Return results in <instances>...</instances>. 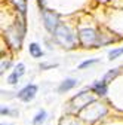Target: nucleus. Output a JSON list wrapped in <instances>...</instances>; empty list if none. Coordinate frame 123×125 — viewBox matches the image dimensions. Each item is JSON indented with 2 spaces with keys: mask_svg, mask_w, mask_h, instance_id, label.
Returning a JSON list of instances; mask_svg holds the SVG:
<instances>
[{
  "mask_svg": "<svg viewBox=\"0 0 123 125\" xmlns=\"http://www.w3.org/2000/svg\"><path fill=\"white\" fill-rule=\"evenodd\" d=\"M25 28H27L25 18H18L12 27L6 28V31H5V37H6L8 45L10 48H13L15 51L21 49V45H22V40L25 36Z\"/></svg>",
  "mask_w": 123,
  "mask_h": 125,
  "instance_id": "nucleus-1",
  "label": "nucleus"
},
{
  "mask_svg": "<svg viewBox=\"0 0 123 125\" xmlns=\"http://www.w3.org/2000/svg\"><path fill=\"white\" fill-rule=\"evenodd\" d=\"M53 36H55L56 42L61 46H64V48H74L76 42H79V37L74 34V31L64 22H61L58 25V28L55 30Z\"/></svg>",
  "mask_w": 123,
  "mask_h": 125,
  "instance_id": "nucleus-2",
  "label": "nucleus"
},
{
  "mask_svg": "<svg viewBox=\"0 0 123 125\" xmlns=\"http://www.w3.org/2000/svg\"><path fill=\"white\" fill-rule=\"evenodd\" d=\"M99 36L94 28H80L79 30V43L82 46H86V48H92V46H99Z\"/></svg>",
  "mask_w": 123,
  "mask_h": 125,
  "instance_id": "nucleus-3",
  "label": "nucleus"
},
{
  "mask_svg": "<svg viewBox=\"0 0 123 125\" xmlns=\"http://www.w3.org/2000/svg\"><path fill=\"white\" fill-rule=\"evenodd\" d=\"M42 20H43L44 28L48 30L49 33H52V34L55 33V30L61 24V21H59V13L56 10H52V9H48V8H46L44 10H42Z\"/></svg>",
  "mask_w": 123,
  "mask_h": 125,
  "instance_id": "nucleus-4",
  "label": "nucleus"
},
{
  "mask_svg": "<svg viewBox=\"0 0 123 125\" xmlns=\"http://www.w3.org/2000/svg\"><path fill=\"white\" fill-rule=\"evenodd\" d=\"M36 94H37V85L34 83H28L27 86H24L19 92H18V98L24 103H30L31 100H34L36 97Z\"/></svg>",
  "mask_w": 123,
  "mask_h": 125,
  "instance_id": "nucleus-5",
  "label": "nucleus"
},
{
  "mask_svg": "<svg viewBox=\"0 0 123 125\" xmlns=\"http://www.w3.org/2000/svg\"><path fill=\"white\" fill-rule=\"evenodd\" d=\"M24 73H25V64L24 62H18V64L13 67L12 73L8 76V83H10V85L18 83V81L24 76Z\"/></svg>",
  "mask_w": 123,
  "mask_h": 125,
  "instance_id": "nucleus-6",
  "label": "nucleus"
},
{
  "mask_svg": "<svg viewBox=\"0 0 123 125\" xmlns=\"http://www.w3.org/2000/svg\"><path fill=\"white\" fill-rule=\"evenodd\" d=\"M9 2L12 3V6L15 8V10L19 13L21 18L27 17V0H9Z\"/></svg>",
  "mask_w": 123,
  "mask_h": 125,
  "instance_id": "nucleus-7",
  "label": "nucleus"
},
{
  "mask_svg": "<svg viewBox=\"0 0 123 125\" xmlns=\"http://www.w3.org/2000/svg\"><path fill=\"white\" fill-rule=\"evenodd\" d=\"M90 91H94L97 95H99V97H104L107 94V91H108V86H107V83L104 81H98V82H95L94 85L90 86Z\"/></svg>",
  "mask_w": 123,
  "mask_h": 125,
  "instance_id": "nucleus-8",
  "label": "nucleus"
},
{
  "mask_svg": "<svg viewBox=\"0 0 123 125\" xmlns=\"http://www.w3.org/2000/svg\"><path fill=\"white\" fill-rule=\"evenodd\" d=\"M76 85H77V81H76V79H71V77H68V79H64L62 82H61V85L58 86V91H59V92H67V91L73 89Z\"/></svg>",
  "mask_w": 123,
  "mask_h": 125,
  "instance_id": "nucleus-9",
  "label": "nucleus"
},
{
  "mask_svg": "<svg viewBox=\"0 0 123 125\" xmlns=\"http://www.w3.org/2000/svg\"><path fill=\"white\" fill-rule=\"evenodd\" d=\"M28 52H30V55H31L33 58H42V57H43V49H42V46H40L39 43H36V42H33V43L28 45Z\"/></svg>",
  "mask_w": 123,
  "mask_h": 125,
  "instance_id": "nucleus-10",
  "label": "nucleus"
},
{
  "mask_svg": "<svg viewBox=\"0 0 123 125\" xmlns=\"http://www.w3.org/2000/svg\"><path fill=\"white\" fill-rule=\"evenodd\" d=\"M119 74V69H111V70H108V72H107L105 74H104V77H102V81L107 83V85H108L110 82H113V79H114V77Z\"/></svg>",
  "mask_w": 123,
  "mask_h": 125,
  "instance_id": "nucleus-11",
  "label": "nucleus"
},
{
  "mask_svg": "<svg viewBox=\"0 0 123 125\" xmlns=\"http://www.w3.org/2000/svg\"><path fill=\"white\" fill-rule=\"evenodd\" d=\"M46 121V110H39L37 112V115L33 118V125H40V124H43Z\"/></svg>",
  "mask_w": 123,
  "mask_h": 125,
  "instance_id": "nucleus-12",
  "label": "nucleus"
},
{
  "mask_svg": "<svg viewBox=\"0 0 123 125\" xmlns=\"http://www.w3.org/2000/svg\"><path fill=\"white\" fill-rule=\"evenodd\" d=\"M122 54H123V48L113 49V51H110V52H108V60H116V58H119Z\"/></svg>",
  "mask_w": 123,
  "mask_h": 125,
  "instance_id": "nucleus-13",
  "label": "nucleus"
},
{
  "mask_svg": "<svg viewBox=\"0 0 123 125\" xmlns=\"http://www.w3.org/2000/svg\"><path fill=\"white\" fill-rule=\"evenodd\" d=\"M12 66V61L10 60H2V62H0V73H5V70H8L9 67Z\"/></svg>",
  "mask_w": 123,
  "mask_h": 125,
  "instance_id": "nucleus-14",
  "label": "nucleus"
},
{
  "mask_svg": "<svg viewBox=\"0 0 123 125\" xmlns=\"http://www.w3.org/2000/svg\"><path fill=\"white\" fill-rule=\"evenodd\" d=\"M99 60L98 58H92V60H86V61H83L82 64H79V69L82 70V69H86V67H89V66H92V64H95V62H98Z\"/></svg>",
  "mask_w": 123,
  "mask_h": 125,
  "instance_id": "nucleus-15",
  "label": "nucleus"
},
{
  "mask_svg": "<svg viewBox=\"0 0 123 125\" xmlns=\"http://www.w3.org/2000/svg\"><path fill=\"white\" fill-rule=\"evenodd\" d=\"M53 67H58V64H40V69L42 70H46V69H53Z\"/></svg>",
  "mask_w": 123,
  "mask_h": 125,
  "instance_id": "nucleus-16",
  "label": "nucleus"
},
{
  "mask_svg": "<svg viewBox=\"0 0 123 125\" xmlns=\"http://www.w3.org/2000/svg\"><path fill=\"white\" fill-rule=\"evenodd\" d=\"M37 6H39L40 12H42V10H44V9H46V3H44V0H37Z\"/></svg>",
  "mask_w": 123,
  "mask_h": 125,
  "instance_id": "nucleus-17",
  "label": "nucleus"
},
{
  "mask_svg": "<svg viewBox=\"0 0 123 125\" xmlns=\"http://www.w3.org/2000/svg\"><path fill=\"white\" fill-rule=\"evenodd\" d=\"M8 113H9V110H8V109L2 107V115H8Z\"/></svg>",
  "mask_w": 123,
  "mask_h": 125,
  "instance_id": "nucleus-18",
  "label": "nucleus"
}]
</instances>
